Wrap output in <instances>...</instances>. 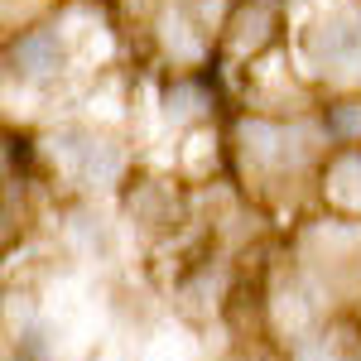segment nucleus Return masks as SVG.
<instances>
[{
    "label": "nucleus",
    "instance_id": "nucleus-1",
    "mask_svg": "<svg viewBox=\"0 0 361 361\" xmlns=\"http://www.w3.org/2000/svg\"><path fill=\"white\" fill-rule=\"evenodd\" d=\"M333 154V140L323 130L318 111H294V116H236L231 130V159L246 188L260 197H275L294 183L318 178Z\"/></svg>",
    "mask_w": 361,
    "mask_h": 361
},
{
    "label": "nucleus",
    "instance_id": "nucleus-2",
    "mask_svg": "<svg viewBox=\"0 0 361 361\" xmlns=\"http://www.w3.org/2000/svg\"><path fill=\"white\" fill-rule=\"evenodd\" d=\"M294 58L304 78L328 92H361V0H333L294 34Z\"/></svg>",
    "mask_w": 361,
    "mask_h": 361
},
{
    "label": "nucleus",
    "instance_id": "nucleus-3",
    "mask_svg": "<svg viewBox=\"0 0 361 361\" xmlns=\"http://www.w3.org/2000/svg\"><path fill=\"white\" fill-rule=\"evenodd\" d=\"M49 154H54V164H63V173L82 188V193H106L121 183V173H126V149L116 145V140L97 135V130H58L49 140Z\"/></svg>",
    "mask_w": 361,
    "mask_h": 361
},
{
    "label": "nucleus",
    "instance_id": "nucleus-4",
    "mask_svg": "<svg viewBox=\"0 0 361 361\" xmlns=\"http://www.w3.org/2000/svg\"><path fill=\"white\" fill-rule=\"evenodd\" d=\"M5 73L20 78L25 87H49L68 73V29L58 20H39V25L20 29L5 44Z\"/></svg>",
    "mask_w": 361,
    "mask_h": 361
},
{
    "label": "nucleus",
    "instance_id": "nucleus-5",
    "mask_svg": "<svg viewBox=\"0 0 361 361\" xmlns=\"http://www.w3.org/2000/svg\"><path fill=\"white\" fill-rule=\"evenodd\" d=\"M318 183H323V197L342 217H357L361 222V145L357 149H333L323 173H318Z\"/></svg>",
    "mask_w": 361,
    "mask_h": 361
},
{
    "label": "nucleus",
    "instance_id": "nucleus-6",
    "mask_svg": "<svg viewBox=\"0 0 361 361\" xmlns=\"http://www.w3.org/2000/svg\"><path fill=\"white\" fill-rule=\"evenodd\" d=\"M318 121L333 140V149H357L361 145V92H337L318 106Z\"/></svg>",
    "mask_w": 361,
    "mask_h": 361
}]
</instances>
